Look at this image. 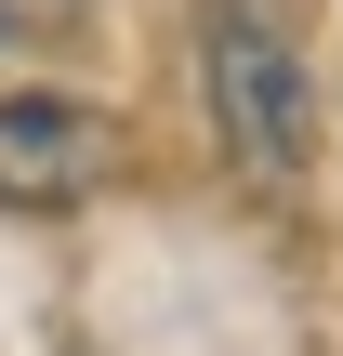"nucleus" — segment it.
Wrapping results in <instances>:
<instances>
[{"label": "nucleus", "mask_w": 343, "mask_h": 356, "mask_svg": "<svg viewBox=\"0 0 343 356\" xmlns=\"http://www.w3.org/2000/svg\"><path fill=\"white\" fill-rule=\"evenodd\" d=\"M198 106L251 198H304L317 172V66L278 0H198Z\"/></svg>", "instance_id": "nucleus-1"}, {"label": "nucleus", "mask_w": 343, "mask_h": 356, "mask_svg": "<svg viewBox=\"0 0 343 356\" xmlns=\"http://www.w3.org/2000/svg\"><path fill=\"white\" fill-rule=\"evenodd\" d=\"M119 172V119L79 92H0V211H79Z\"/></svg>", "instance_id": "nucleus-2"}, {"label": "nucleus", "mask_w": 343, "mask_h": 356, "mask_svg": "<svg viewBox=\"0 0 343 356\" xmlns=\"http://www.w3.org/2000/svg\"><path fill=\"white\" fill-rule=\"evenodd\" d=\"M66 13H79V0H0V53H13V40H53Z\"/></svg>", "instance_id": "nucleus-3"}]
</instances>
